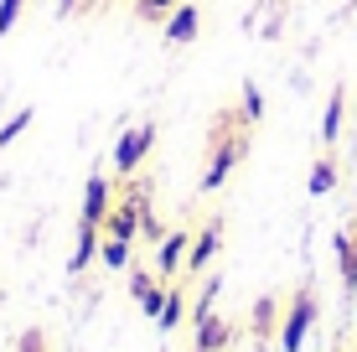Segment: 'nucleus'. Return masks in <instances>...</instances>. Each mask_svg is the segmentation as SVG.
<instances>
[{
    "mask_svg": "<svg viewBox=\"0 0 357 352\" xmlns=\"http://www.w3.org/2000/svg\"><path fill=\"white\" fill-rule=\"evenodd\" d=\"M197 31H202V6H192V0H181V6L161 21V42H171V47L197 42Z\"/></svg>",
    "mask_w": 357,
    "mask_h": 352,
    "instance_id": "8",
    "label": "nucleus"
},
{
    "mask_svg": "<svg viewBox=\"0 0 357 352\" xmlns=\"http://www.w3.org/2000/svg\"><path fill=\"white\" fill-rule=\"evenodd\" d=\"M233 337H238V332H233V321L218 316V311H207V316L192 321V347H202V352H228Z\"/></svg>",
    "mask_w": 357,
    "mask_h": 352,
    "instance_id": "7",
    "label": "nucleus"
},
{
    "mask_svg": "<svg viewBox=\"0 0 357 352\" xmlns=\"http://www.w3.org/2000/svg\"><path fill=\"white\" fill-rule=\"evenodd\" d=\"M98 244H104V228L78 223V244H73V254H68V275H73V280H78V275L98 259Z\"/></svg>",
    "mask_w": 357,
    "mask_h": 352,
    "instance_id": "11",
    "label": "nucleus"
},
{
    "mask_svg": "<svg viewBox=\"0 0 357 352\" xmlns=\"http://www.w3.org/2000/svg\"><path fill=\"white\" fill-rule=\"evenodd\" d=\"M192 352H202V347H192Z\"/></svg>",
    "mask_w": 357,
    "mask_h": 352,
    "instance_id": "27",
    "label": "nucleus"
},
{
    "mask_svg": "<svg viewBox=\"0 0 357 352\" xmlns=\"http://www.w3.org/2000/svg\"><path fill=\"white\" fill-rule=\"evenodd\" d=\"M249 155V125L238 109H218V119L207 125V166L197 176V192H223L228 176L243 166Z\"/></svg>",
    "mask_w": 357,
    "mask_h": 352,
    "instance_id": "1",
    "label": "nucleus"
},
{
    "mask_svg": "<svg viewBox=\"0 0 357 352\" xmlns=\"http://www.w3.org/2000/svg\"><path fill=\"white\" fill-rule=\"evenodd\" d=\"M31 125H36V109H16V114H10L6 125H0V151H10V145H16L21 135H26Z\"/></svg>",
    "mask_w": 357,
    "mask_h": 352,
    "instance_id": "17",
    "label": "nucleus"
},
{
    "mask_svg": "<svg viewBox=\"0 0 357 352\" xmlns=\"http://www.w3.org/2000/svg\"><path fill=\"white\" fill-rule=\"evenodd\" d=\"M342 125H347V89H342V83H331L326 109H321V151H331V145L342 140Z\"/></svg>",
    "mask_w": 357,
    "mask_h": 352,
    "instance_id": "10",
    "label": "nucleus"
},
{
    "mask_svg": "<svg viewBox=\"0 0 357 352\" xmlns=\"http://www.w3.org/2000/svg\"><path fill=\"white\" fill-rule=\"evenodd\" d=\"M238 114H243V125H249V130L264 119V89L254 78H243V89H238Z\"/></svg>",
    "mask_w": 357,
    "mask_h": 352,
    "instance_id": "16",
    "label": "nucleus"
},
{
    "mask_svg": "<svg viewBox=\"0 0 357 352\" xmlns=\"http://www.w3.org/2000/svg\"><path fill=\"white\" fill-rule=\"evenodd\" d=\"M21 10H26V0H0V42H6L10 31H16V21H21Z\"/></svg>",
    "mask_w": 357,
    "mask_h": 352,
    "instance_id": "23",
    "label": "nucleus"
},
{
    "mask_svg": "<svg viewBox=\"0 0 357 352\" xmlns=\"http://www.w3.org/2000/svg\"><path fill=\"white\" fill-rule=\"evenodd\" d=\"M187 249H192V234L187 228H171L161 244H155V275H161V280L187 275Z\"/></svg>",
    "mask_w": 357,
    "mask_h": 352,
    "instance_id": "6",
    "label": "nucleus"
},
{
    "mask_svg": "<svg viewBox=\"0 0 357 352\" xmlns=\"http://www.w3.org/2000/svg\"><path fill=\"white\" fill-rule=\"evenodd\" d=\"M16 352H47V337H42V326H26V332L16 337Z\"/></svg>",
    "mask_w": 357,
    "mask_h": 352,
    "instance_id": "24",
    "label": "nucleus"
},
{
    "mask_svg": "<svg viewBox=\"0 0 357 352\" xmlns=\"http://www.w3.org/2000/svg\"><path fill=\"white\" fill-rule=\"evenodd\" d=\"M187 316H192V300H187V290L171 280V285H166V306H161V316H155V326H161V332H176Z\"/></svg>",
    "mask_w": 357,
    "mask_h": 352,
    "instance_id": "14",
    "label": "nucleus"
},
{
    "mask_svg": "<svg viewBox=\"0 0 357 352\" xmlns=\"http://www.w3.org/2000/svg\"><path fill=\"white\" fill-rule=\"evenodd\" d=\"M166 234H171V228L161 223V217H155V208H151V202H145V208H140V238H145V244H161Z\"/></svg>",
    "mask_w": 357,
    "mask_h": 352,
    "instance_id": "21",
    "label": "nucleus"
},
{
    "mask_svg": "<svg viewBox=\"0 0 357 352\" xmlns=\"http://www.w3.org/2000/svg\"><path fill=\"white\" fill-rule=\"evenodd\" d=\"M176 6H181V0H135L130 10H135V21H145V26H161Z\"/></svg>",
    "mask_w": 357,
    "mask_h": 352,
    "instance_id": "18",
    "label": "nucleus"
},
{
    "mask_svg": "<svg viewBox=\"0 0 357 352\" xmlns=\"http://www.w3.org/2000/svg\"><path fill=\"white\" fill-rule=\"evenodd\" d=\"M109 208H114V181H109L104 171H93L89 181H83V197H78V223H93V228H104Z\"/></svg>",
    "mask_w": 357,
    "mask_h": 352,
    "instance_id": "4",
    "label": "nucleus"
},
{
    "mask_svg": "<svg viewBox=\"0 0 357 352\" xmlns=\"http://www.w3.org/2000/svg\"><path fill=\"white\" fill-rule=\"evenodd\" d=\"M337 264H342V290L357 296V234H337Z\"/></svg>",
    "mask_w": 357,
    "mask_h": 352,
    "instance_id": "15",
    "label": "nucleus"
},
{
    "mask_svg": "<svg viewBox=\"0 0 357 352\" xmlns=\"http://www.w3.org/2000/svg\"><path fill=\"white\" fill-rule=\"evenodd\" d=\"M280 296H259L254 300V311H249V337L254 342H280Z\"/></svg>",
    "mask_w": 357,
    "mask_h": 352,
    "instance_id": "9",
    "label": "nucleus"
},
{
    "mask_svg": "<svg viewBox=\"0 0 357 352\" xmlns=\"http://www.w3.org/2000/svg\"><path fill=\"white\" fill-rule=\"evenodd\" d=\"M98 259H104L109 270H130V244H125V238H109V234H104V244H98Z\"/></svg>",
    "mask_w": 357,
    "mask_h": 352,
    "instance_id": "20",
    "label": "nucleus"
},
{
    "mask_svg": "<svg viewBox=\"0 0 357 352\" xmlns=\"http://www.w3.org/2000/svg\"><path fill=\"white\" fill-rule=\"evenodd\" d=\"M155 135H161V130H155V119H140V125L119 130V140H114V155H109V161H114V176H119V181L140 171V161L151 155Z\"/></svg>",
    "mask_w": 357,
    "mask_h": 352,
    "instance_id": "3",
    "label": "nucleus"
},
{
    "mask_svg": "<svg viewBox=\"0 0 357 352\" xmlns=\"http://www.w3.org/2000/svg\"><path fill=\"white\" fill-rule=\"evenodd\" d=\"M104 234L135 244V238H140V208H135V202H125V197H114V208H109V217H104Z\"/></svg>",
    "mask_w": 357,
    "mask_h": 352,
    "instance_id": "12",
    "label": "nucleus"
},
{
    "mask_svg": "<svg viewBox=\"0 0 357 352\" xmlns=\"http://www.w3.org/2000/svg\"><path fill=\"white\" fill-rule=\"evenodd\" d=\"M78 10V0H57V16H73Z\"/></svg>",
    "mask_w": 357,
    "mask_h": 352,
    "instance_id": "26",
    "label": "nucleus"
},
{
    "mask_svg": "<svg viewBox=\"0 0 357 352\" xmlns=\"http://www.w3.org/2000/svg\"><path fill=\"white\" fill-rule=\"evenodd\" d=\"M218 249H223V217H207V223L192 234V249H187V275H202V270H213Z\"/></svg>",
    "mask_w": 357,
    "mask_h": 352,
    "instance_id": "5",
    "label": "nucleus"
},
{
    "mask_svg": "<svg viewBox=\"0 0 357 352\" xmlns=\"http://www.w3.org/2000/svg\"><path fill=\"white\" fill-rule=\"evenodd\" d=\"M155 285H161V275H155V270H130V296H135V306H140Z\"/></svg>",
    "mask_w": 357,
    "mask_h": 352,
    "instance_id": "22",
    "label": "nucleus"
},
{
    "mask_svg": "<svg viewBox=\"0 0 357 352\" xmlns=\"http://www.w3.org/2000/svg\"><path fill=\"white\" fill-rule=\"evenodd\" d=\"M166 285H171V280H161V285H155V290H151V296H145V300H140V311H145V316H151V321H155V316H161V306H166Z\"/></svg>",
    "mask_w": 357,
    "mask_h": 352,
    "instance_id": "25",
    "label": "nucleus"
},
{
    "mask_svg": "<svg viewBox=\"0 0 357 352\" xmlns=\"http://www.w3.org/2000/svg\"><path fill=\"white\" fill-rule=\"evenodd\" d=\"M218 290H223V275H207V285L197 290V300H192V316H187V321H197V316H207V311L218 306Z\"/></svg>",
    "mask_w": 357,
    "mask_h": 352,
    "instance_id": "19",
    "label": "nucleus"
},
{
    "mask_svg": "<svg viewBox=\"0 0 357 352\" xmlns=\"http://www.w3.org/2000/svg\"><path fill=\"white\" fill-rule=\"evenodd\" d=\"M321 321V296H316L311 280L295 285V296L285 300V316H280V352H305V337H311V326Z\"/></svg>",
    "mask_w": 357,
    "mask_h": 352,
    "instance_id": "2",
    "label": "nucleus"
},
{
    "mask_svg": "<svg viewBox=\"0 0 357 352\" xmlns=\"http://www.w3.org/2000/svg\"><path fill=\"white\" fill-rule=\"evenodd\" d=\"M337 155H331V151H321V155H316V161H311V171H305V197H331V192H337Z\"/></svg>",
    "mask_w": 357,
    "mask_h": 352,
    "instance_id": "13",
    "label": "nucleus"
}]
</instances>
